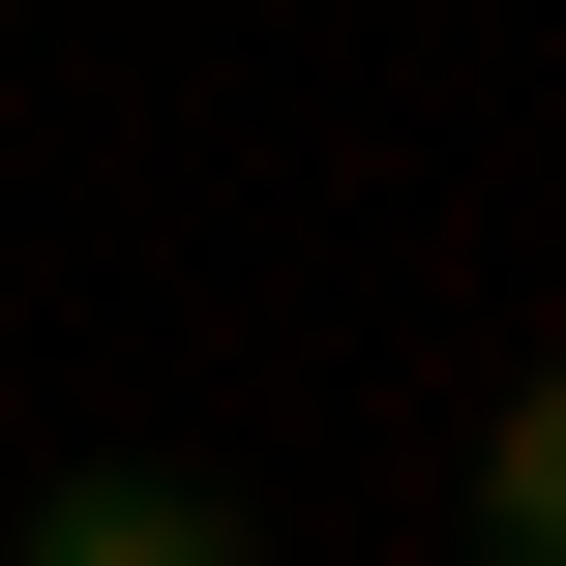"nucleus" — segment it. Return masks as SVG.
I'll use <instances>...</instances> for the list:
<instances>
[{
  "instance_id": "1",
  "label": "nucleus",
  "mask_w": 566,
  "mask_h": 566,
  "mask_svg": "<svg viewBox=\"0 0 566 566\" xmlns=\"http://www.w3.org/2000/svg\"><path fill=\"white\" fill-rule=\"evenodd\" d=\"M30 566H239V507H209V478H60Z\"/></svg>"
},
{
  "instance_id": "2",
  "label": "nucleus",
  "mask_w": 566,
  "mask_h": 566,
  "mask_svg": "<svg viewBox=\"0 0 566 566\" xmlns=\"http://www.w3.org/2000/svg\"><path fill=\"white\" fill-rule=\"evenodd\" d=\"M478 566H566V448H537V418L478 448Z\"/></svg>"
}]
</instances>
